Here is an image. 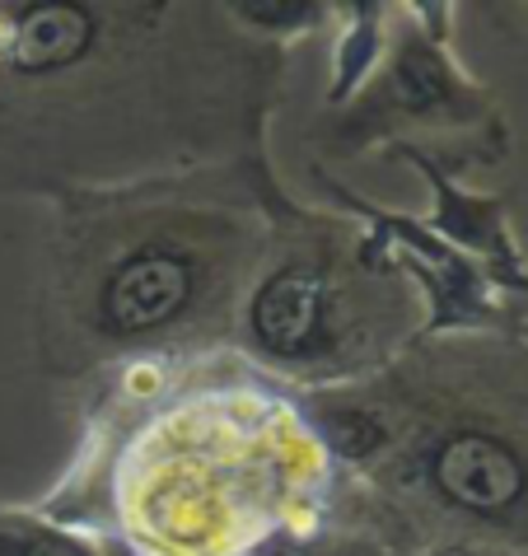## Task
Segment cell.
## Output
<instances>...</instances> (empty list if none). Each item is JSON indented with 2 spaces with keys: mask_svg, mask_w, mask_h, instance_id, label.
<instances>
[{
  "mask_svg": "<svg viewBox=\"0 0 528 556\" xmlns=\"http://www.w3.org/2000/svg\"><path fill=\"white\" fill-rule=\"evenodd\" d=\"M318 318H323V281L304 267L276 276L257 295V314H253L257 337L272 351H300L318 332Z\"/></svg>",
  "mask_w": 528,
  "mask_h": 556,
  "instance_id": "cell-3",
  "label": "cell"
},
{
  "mask_svg": "<svg viewBox=\"0 0 528 556\" xmlns=\"http://www.w3.org/2000/svg\"><path fill=\"white\" fill-rule=\"evenodd\" d=\"M192 271L174 253H141L122 267L103 290V314L117 332L160 328L188 304Z\"/></svg>",
  "mask_w": 528,
  "mask_h": 556,
  "instance_id": "cell-2",
  "label": "cell"
},
{
  "mask_svg": "<svg viewBox=\"0 0 528 556\" xmlns=\"http://www.w3.org/2000/svg\"><path fill=\"white\" fill-rule=\"evenodd\" d=\"M89 34H95V20L85 10H71V5L28 10L20 28H14V66L20 71L71 66L89 48Z\"/></svg>",
  "mask_w": 528,
  "mask_h": 556,
  "instance_id": "cell-4",
  "label": "cell"
},
{
  "mask_svg": "<svg viewBox=\"0 0 528 556\" xmlns=\"http://www.w3.org/2000/svg\"><path fill=\"white\" fill-rule=\"evenodd\" d=\"M435 486L463 509L501 515V509L524 501L528 468L505 440L481 435V430H463V435L444 440L440 454H435Z\"/></svg>",
  "mask_w": 528,
  "mask_h": 556,
  "instance_id": "cell-1",
  "label": "cell"
},
{
  "mask_svg": "<svg viewBox=\"0 0 528 556\" xmlns=\"http://www.w3.org/2000/svg\"><path fill=\"white\" fill-rule=\"evenodd\" d=\"M0 552L5 556H85L75 543H66V538H52V533H42V538H28V543H0Z\"/></svg>",
  "mask_w": 528,
  "mask_h": 556,
  "instance_id": "cell-5",
  "label": "cell"
}]
</instances>
